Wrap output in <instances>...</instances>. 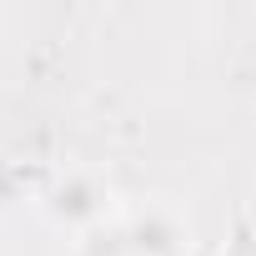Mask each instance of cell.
<instances>
[{
    "label": "cell",
    "mask_w": 256,
    "mask_h": 256,
    "mask_svg": "<svg viewBox=\"0 0 256 256\" xmlns=\"http://www.w3.org/2000/svg\"><path fill=\"white\" fill-rule=\"evenodd\" d=\"M40 216H46L56 231L80 236V231H90V226L120 216V206H116V191H110V181H106L100 171L70 166V171H60V176L40 191Z\"/></svg>",
    "instance_id": "1"
},
{
    "label": "cell",
    "mask_w": 256,
    "mask_h": 256,
    "mask_svg": "<svg viewBox=\"0 0 256 256\" xmlns=\"http://www.w3.org/2000/svg\"><path fill=\"white\" fill-rule=\"evenodd\" d=\"M120 231L131 256H196V221L171 196H146L120 206Z\"/></svg>",
    "instance_id": "2"
},
{
    "label": "cell",
    "mask_w": 256,
    "mask_h": 256,
    "mask_svg": "<svg viewBox=\"0 0 256 256\" xmlns=\"http://www.w3.org/2000/svg\"><path fill=\"white\" fill-rule=\"evenodd\" d=\"M76 256H131V251H126L120 216H110V221H100V226L80 231V236H76Z\"/></svg>",
    "instance_id": "3"
},
{
    "label": "cell",
    "mask_w": 256,
    "mask_h": 256,
    "mask_svg": "<svg viewBox=\"0 0 256 256\" xmlns=\"http://www.w3.org/2000/svg\"><path fill=\"white\" fill-rule=\"evenodd\" d=\"M221 256H256V231H251V226H241V231H236V241H231Z\"/></svg>",
    "instance_id": "4"
}]
</instances>
